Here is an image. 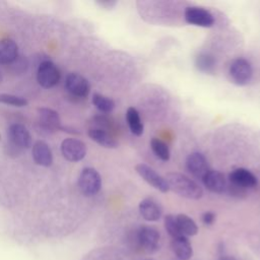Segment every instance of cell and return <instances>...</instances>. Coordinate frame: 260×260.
<instances>
[{
    "label": "cell",
    "mask_w": 260,
    "mask_h": 260,
    "mask_svg": "<svg viewBox=\"0 0 260 260\" xmlns=\"http://www.w3.org/2000/svg\"><path fill=\"white\" fill-rule=\"evenodd\" d=\"M18 55V47L11 39L0 40V64L13 62Z\"/></svg>",
    "instance_id": "18"
},
{
    "label": "cell",
    "mask_w": 260,
    "mask_h": 260,
    "mask_svg": "<svg viewBox=\"0 0 260 260\" xmlns=\"http://www.w3.org/2000/svg\"><path fill=\"white\" fill-rule=\"evenodd\" d=\"M65 87L75 98H86L90 90L88 81L78 73H70L66 77Z\"/></svg>",
    "instance_id": "9"
},
{
    "label": "cell",
    "mask_w": 260,
    "mask_h": 260,
    "mask_svg": "<svg viewBox=\"0 0 260 260\" xmlns=\"http://www.w3.org/2000/svg\"><path fill=\"white\" fill-rule=\"evenodd\" d=\"M139 213L147 221H156L160 218L162 210L160 205L151 198H145L139 203Z\"/></svg>",
    "instance_id": "15"
},
{
    "label": "cell",
    "mask_w": 260,
    "mask_h": 260,
    "mask_svg": "<svg viewBox=\"0 0 260 260\" xmlns=\"http://www.w3.org/2000/svg\"><path fill=\"white\" fill-rule=\"evenodd\" d=\"M39 124L44 130L50 132L61 128V121L58 113L48 108L39 110Z\"/></svg>",
    "instance_id": "14"
},
{
    "label": "cell",
    "mask_w": 260,
    "mask_h": 260,
    "mask_svg": "<svg viewBox=\"0 0 260 260\" xmlns=\"http://www.w3.org/2000/svg\"><path fill=\"white\" fill-rule=\"evenodd\" d=\"M171 247L176 257L180 260H189L193 255V249L187 237L181 236L172 239Z\"/></svg>",
    "instance_id": "17"
},
{
    "label": "cell",
    "mask_w": 260,
    "mask_h": 260,
    "mask_svg": "<svg viewBox=\"0 0 260 260\" xmlns=\"http://www.w3.org/2000/svg\"><path fill=\"white\" fill-rule=\"evenodd\" d=\"M160 236L158 231L150 225H142L137 233L139 246L147 253L155 252L159 247Z\"/></svg>",
    "instance_id": "6"
},
{
    "label": "cell",
    "mask_w": 260,
    "mask_h": 260,
    "mask_svg": "<svg viewBox=\"0 0 260 260\" xmlns=\"http://www.w3.org/2000/svg\"><path fill=\"white\" fill-rule=\"evenodd\" d=\"M0 103L13 107H25L27 105V101L24 98L9 93H0Z\"/></svg>",
    "instance_id": "26"
},
{
    "label": "cell",
    "mask_w": 260,
    "mask_h": 260,
    "mask_svg": "<svg viewBox=\"0 0 260 260\" xmlns=\"http://www.w3.org/2000/svg\"><path fill=\"white\" fill-rule=\"evenodd\" d=\"M214 220H215V214H214L213 212H211V211H206V212L203 213V215H202V221H203L204 224L210 225V224H212V223L214 222Z\"/></svg>",
    "instance_id": "27"
},
{
    "label": "cell",
    "mask_w": 260,
    "mask_h": 260,
    "mask_svg": "<svg viewBox=\"0 0 260 260\" xmlns=\"http://www.w3.org/2000/svg\"><path fill=\"white\" fill-rule=\"evenodd\" d=\"M229 73L234 83L237 85H246L253 76V69L248 60L238 58L232 62Z\"/></svg>",
    "instance_id": "3"
},
{
    "label": "cell",
    "mask_w": 260,
    "mask_h": 260,
    "mask_svg": "<svg viewBox=\"0 0 260 260\" xmlns=\"http://www.w3.org/2000/svg\"><path fill=\"white\" fill-rule=\"evenodd\" d=\"M186 168L188 172L197 179H201L209 171L205 156L200 152H192L186 159Z\"/></svg>",
    "instance_id": "11"
},
{
    "label": "cell",
    "mask_w": 260,
    "mask_h": 260,
    "mask_svg": "<svg viewBox=\"0 0 260 260\" xmlns=\"http://www.w3.org/2000/svg\"><path fill=\"white\" fill-rule=\"evenodd\" d=\"M184 18L189 24L201 27H210L214 24V17L210 11L198 6H189L185 9Z\"/></svg>",
    "instance_id": "4"
},
{
    "label": "cell",
    "mask_w": 260,
    "mask_h": 260,
    "mask_svg": "<svg viewBox=\"0 0 260 260\" xmlns=\"http://www.w3.org/2000/svg\"><path fill=\"white\" fill-rule=\"evenodd\" d=\"M150 147L153 153L161 160L167 161L170 159V149L168 145L158 138H152L150 140Z\"/></svg>",
    "instance_id": "24"
},
{
    "label": "cell",
    "mask_w": 260,
    "mask_h": 260,
    "mask_svg": "<svg viewBox=\"0 0 260 260\" xmlns=\"http://www.w3.org/2000/svg\"><path fill=\"white\" fill-rule=\"evenodd\" d=\"M126 120H127L130 131L134 135L140 136L143 133V124L141 122L139 113L137 112V110L135 108L130 107L127 109Z\"/></svg>",
    "instance_id": "21"
},
{
    "label": "cell",
    "mask_w": 260,
    "mask_h": 260,
    "mask_svg": "<svg viewBox=\"0 0 260 260\" xmlns=\"http://www.w3.org/2000/svg\"><path fill=\"white\" fill-rule=\"evenodd\" d=\"M229 179L232 186L241 188L243 190L247 188H252L257 184L256 177L249 170L244 168H239L234 170L230 174Z\"/></svg>",
    "instance_id": "12"
},
{
    "label": "cell",
    "mask_w": 260,
    "mask_h": 260,
    "mask_svg": "<svg viewBox=\"0 0 260 260\" xmlns=\"http://www.w3.org/2000/svg\"><path fill=\"white\" fill-rule=\"evenodd\" d=\"M8 137L11 144L17 148H27L31 144L30 134L21 124H12L8 130Z\"/></svg>",
    "instance_id": "10"
},
{
    "label": "cell",
    "mask_w": 260,
    "mask_h": 260,
    "mask_svg": "<svg viewBox=\"0 0 260 260\" xmlns=\"http://www.w3.org/2000/svg\"><path fill=\"white\" fill-rule=\"evenodd\" d=\"M61 152L69 161H79L86 154V145L81 140L67 138L61 143Z\"/></svg>",
    "instance_id": "8"
},
{
    "label": "cell",
    "mask_w": 260,
    "mask_h": 260,
    "mask_svg": "<svg viewBox=\"0 0 260 260\" xmlns=\"http://www.w3.org/2000/svg\"><path fill=\"white\" fill-rule=\"evenodd\" d=\"M148 260H149V259H148Z\"/></svg>",
    "instance_id": "30"
},
{
    "label": "cell",
    "mask_w": 260,
    "mask_h": 260,
    "mask_svg": "<svg viewBox=\"0 0 260 260\" xmlns=\"http://www.w3.org/2000/svg\"><path fill=\"white\" fill-rule=\"evenodd\" d=\"M176 219L179 225V230L184 237H192L198 233V226L196 222L188 215L180 213L176 215Z\"/></svg>",
    "instance_id": "20"
},
{
    "label": "cell",
    "mask_w": 260,
    "mask_h": 260,
    "mask_svg": "<svg viewBox=\"0 0 260 260\" xmlns=\"http://www.w3.org/2000/svg\"><path fill=\"white\" fill-rule=\"evenodd\" d=\"M165 179L169 185L170 190L184 198L197 200L200 199L203 195L202 188L196 182L183 174L169 173Z\"/></svg>",
    "instance_id": "1"
},
{
    "label": "cell",
    "mask_w": 260,
    "mask_h": 260,
    "mask_svg": "<svg viewBox=\"0 0 260 260\" xmlns=\"http://www.w3.org/2000/svg\"><path fill=\"white\" fill-rule=\"evenodd\" d=\"M202 182L204 187L212 193L220 194L228 188V183L223 174L218 171L209 170L202 178Z\"/></svg>",
    "instance_id": "13"
},
{
    "label": "cell",
    "mask_w": 260,
    "mask_h": 260,
    "mask_svg": "<svg viewBox=\"0 0 260 260\" xmlns=\"http://www.w3.org/2000/svg\"><path fill=\"white\" fill-rule=\"evenodd\" d=\"M135 170L137 174L149 185H151L153 188L157 189L158 191L166 193L170 190L169 185L164 177L158 175L152 168L145 164H138L135 167Z\"/></svg>",
    "instance_id": "7"
},
{
    "label": "cell",
    "mask_w": 260,
    "mask_h": 260,
    "mask_svg": "<svg viewBox=\"0 0 260 260\" xmlns=\"http://www.w3.org/2000/svg\"><path fill=\"white\" fill-rule=\"evenodd\" d=\"M60 77V71L53 62L44 61L40 64L37 72V79L41 86L45 88L53 87L59 82Z\"/></svg>",
    "instance_id": "5"
},
{
    "label": "cell",
    "mask_w": 260,
    "mask_h": 260,
    "mask_svg": "<svg viewBox=\"0 0 260 260\" xmlns=\"http://www.w3.org/2000/svg\"><path fill=\"white\" fill-rule=\"evenodd\" d=\"M195 65L199 71L204 73H211L215 67V60L211 55L200 54L196 57Z\"/></svg>",
    "instance_id": "22"
},
{
    "label": "cell",
    "mask_w": 260,
    "mask_h": 260,
    "mask_svg": "<svg viewBox=\"0 0 260 260\" xmlns=\"http://www.w3.org/2000/svg\"><path fill=\"white\" fill-rule=\"evenodd\" d=\"M219 260H236L235 257L233 256H230V255H226V254H220V257H219Z\"/></svg>",
    "instance_id": "28"
},
{
    "label": "cell",
    "mask_w": 260,
    "mask_h": 260,
    "mask_svg": "<svg viewBox=\"0 0 260 260\" xmlns=\"http://www.w3.org/2000/svg\"><path fill=\"white\" fill-rule=\"evenodd\" d=\"M92 104L99 111L103 113H110L115 108V102L112 99L100 93H94L92 95Z\"/></svg>",
    "instance_id": "23"
},
{
    "label": "cell",
    "mask_w": 260,
    "mask_h": 260,
    "mask_svg": "<svg viewBox=\"0 0 260 260\" xmlns=\"http://www.w3.org/2000/svg\"><path fill=\"white\" fill-rule=\"evenodd\" d=\"M88 136L98 144L107 148H116L118 146L117 141L102 128H90L88 130Z\"/></svg>",
    "instance_id": "19"
},
{
    "label": "cell",
    "mask_w": 260,
    "mask_h": 260,
    "mask_svg": "<svg viewBox=\"0 0 260 260\" xmlns=\"http://www.w3.org/2000/svg\"><path fill=\"white\" fill-rule=\"evenodd\" d=\"M165 229L168 232V234L172 237V239L181 237L182 234L179 230V225L176 219V216L173 214H168L165 217Z\"/></svg>",
    "instance_id": "25"
},
{
    "label": "cell",
    "mask_w": 260,
    "mask_h": 260,
    "mask_svg": "<svg viewBox=\"0 0 260 260\" xmlns=\"http://www.w3.org/2000/svg\"><path fill=\"white\" fill-rule=\"evenodd\" d=\"M1 81H2V74H1V72H0V83H1Z\"/></svg>",
    "instance_id": "29"
},
{
    "label": "cell",
    "mask_w": 260,
    "mask_h": 260,
    "mask_svg": "<svg viewBox=\"0 0 260 260\" xmlns=\"http://www.w3.org/2000/svg\"><path fill=\"white\" fill-rule=\"evenodd\" d=\"M32 158L42 167H50L53 162V155L49 145L44 141H37L32 146Z\"/></svg>",
    "instance_id": "16"
},
{
    "label": "cell",
    "mask_w": 260,
    "mask_h": 260,
    "mask_svg": "<svg viewBox=\"0 0 260 260\" xmlns=\"http://www.w3.org/2000/svg\"><path fill=\"white\" fill-rule=\"evenodd\" d=\"M80 191L86 196L95 195L102 186V178L99 172L92 168H85L81 171L78 178Z\"/></svg>",
    "instance_id": "2"
}]
</instances>
